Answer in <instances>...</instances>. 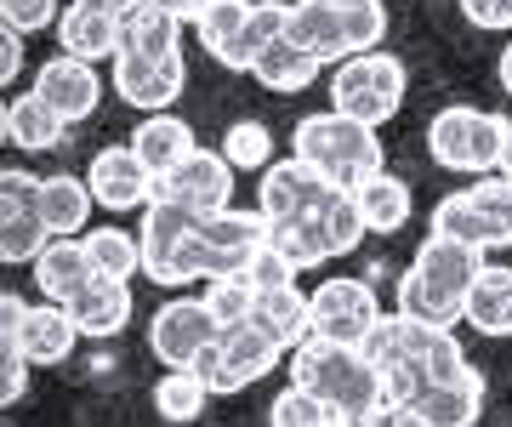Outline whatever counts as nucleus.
<instances>
[{
  "label": "nucleus",
  "instance_id": "1",
  "mask_svg": "<svg viewBox=\"0 0 512 427\" xmlns=\"http://www.w3.org/2000/svg\"><path fill=\"white\" fill-rule=\"evenodd\" d=\"M365 359L382 371L387 382V405H416L427 388L439 382H456V376L473 371V359L461 353V342L444 325H427L416 314H382V325L359 342Z\"/></svg>",
  "mask_w": 512,
  "mask_h": 427
},
{
  "label": "nucleus",
  "instance_id": "2",
  "mask_svg": "<svg viewBox=\"0 0 512 427\" xmlns=\"http://www.w3.org/2000/svg\"><path fill=\"white\" fill-rule=\"evenodd\" d=\"M484 268H490V251H473V245L427 234V245L416 251V262L399 279V314H416L427 325L450 331L456 319H467V297H473Z\"/></svg>",
  "mask_w": 512,
  "mask_h": 427
},
{
  "label": "nucleus",
  "instance_id": "3",
  "mask_svg": "<svg viewBox=\"0 0 512 427\" xmlns=\"http://www.w3.org/2000/svg\"><path fill=\"white\" fill-rule=\"evenodd\" d=\"M291 154L308 160L342 194H359L370 177H382V137H376V126L353 120V114H336V109L302 114L291 131Z\"/></svg>",
  "mask_w": 512,
  "mask_h": 427
},
{
  "label": "nucleus",
  "instance_id": "4",
  "mask_svg": "<svg viewBox=\"0 0 512 427\" xmlns=\"http://www.w3.org/2000/svg\"><path fill=\"white\" fill-rule=\"evenodd\" d=\"M291 382L319 393L336 416H359V422L387 405V382L365 359V348L325 342V336H308V342L291 353Z\"/></svg>",
  "mask_w": 512,
  "mask_h": 427
},
{
  "label": "nucleus",
  "instance_id": "5",
  "mask_svg": "<svg viewBox=\"0 0 512 427\" xmlns=\"http://www.w3.org/2000/svg\"><path fill=\"white\" fill-rule=\"evenodd\" d=\"M285 35L319 63H348V57L382 52L387 6L382 0H291V29Z\"/></svg>",
  "mask_w": 512,
  "mask_h": 427
},
{
  "label": "nucleus",
  "instance_id": "6",
  "mask_svg": "<svg viewBox=\"0 0 512 427\" xmlns=\"http://www.w3.org/2000/svg\"><path fill=\"white\" fill-rule=\"evenodd\" d=\"M507 114L473 109V103H450L427 120V154L433 166L461 171V177H495L501 160H507Z\"/></svg>",
  "mask_w": 512,
  "mask_h": 427
},
{
  "label": "nucleus",
  "instance_id": "7",
  "mask_svg": "<svg viewBox=\"0 0 512 427\" xmlns=\"http://www.w3.org/2000/svg\"><path fill=\"white\" fill-rule=\"evenodd\" d=\"M274 240V228L262 211H217V217H200L194 234L183 245V279H228V274H251L256 251Z\"/></svg>",
  "mask_w": 512,
  "mask_h": 427
},
{
  "label": "nucleus",
  "instance_id": "8",
  "mask_svg": "<svg viewBox=\"0 0 512 427\" xmlns=\"http://www.w3.org/2000/svg\"><path fill=\"white\" fill-rule=\"evenodd\" d=\"M427 234L456 245H473V251H495V245H512V183L507 177H478L473 188H456L433 205V223Z\"/></svg>",
  "mask_w": 512,
  "mask_h": 427
},
{
  "label": "nucleus",
  "instance_id": "9",
  "mask_svg": "<svg viewBox=\"0 0 512 427\" xmlns=\"http://www.w3.org/2000/svg\"><path fill=\"white\" fill-rule=\"evenodd\" d=\"M365 234H370V223H365V211H359V194H342V188H336L325 205H313L308 217L279 223L274 245L296 262V274H308V268H319L325 257H348V251H359Z\"/></svg>",
  "mask_w": 512,
  "mask_h": 427
},
{
  "label": "nucleus",
  "instance_id": "10",
  "mask_svg": "<svg viewBox=\"0 0 512 427\" xmlns=\"http://www.w3.org/2000/svg\"><path fill=\"white\" fill-rule=\"evenodd\" d=\"M404 92H410V69H404V57H393V52L348 57V63H336V75H330V109L353 114V120H365V126H387V120L404 109Z\"/></svg>",
  "mask_w": 512,
  "mask_h": 427
},
{
  "label": "nucleus",
  "instance_id": "11",
  "mask_svg": "<svg viewBox=\"0 0 512 427\" xmlns=\"http://www.w3.org/2000/svg\"><path fill=\"white\" fill-rule=\"evenodd\" d=\"M222 336V325L211 319L205 297H165L148 319V353L160 359L165 371H194L200 353Z\"/></svg>",
  "mask_w": 512,
  "mask_h": 427
},
{
  "label": "nucleus",
  "instance_id": "12",
  "mask_svg": "<svg viewBox=\"0 0 512 427\" xmlns=\"http://www.w3.org/2000/svg\"><path fill=\"white\" fill-rule=\"evenodd\" d=\"M279 342L274 336H262L256 325H234V331H222L211 348L200 353V365L194 371L205 376V388L211 393H245L251 382H262V376L279 365Z\"/></svg>",
  "mask_w": 512,
  "mask_h": 427
},
{
  "label": "nucleus",
  "instance_id": "13",
  "mask_svg": "<svg viewBox=\"0 0 512 427\" xmlns=\"http://www.w3.org/2000/svg\"><path fill=\"white\" fill-rule=\"evenodd\" d=\"M40 188H46V177L23 166H12L0 183V257L6 262H35L52 245V228L40 217Z\"/></svg>",
  "mask_w": 512,
  "mask_h": 427
},
{
  "label": "nucleus",
  "instance_id": "14",
  "mask_svg": "<svg viewBox=\"0 0 512 427\" xmlns=\"http://www.w3.org/2000/svg\"><path fill=\"white\" fill-rule=\"evenodd\" d=\"M308 297H313V336H325V342L359 348L382 325V302L370 291V279H325Z\"/></svg>",
  "mask_w": 512,
  "mask_h": 427
},
{
  "label": "nucleus",
  "instance_id": "15",
  "mask_svg": "<svg viewBox=\"0 0 512 427\" xmlns=\"http://www.w3.org/2000/svg\"><path fill=\"white\" fill-rule=\"evenodd\" d=\"M200 223V211H188L177 200H154L143 211V228H137V240H143V274L165 291H183V245Z\"/></svg>",
  "mask_w": 512,
  "mask_h": 427
},
{
  "label": "nucleus",
  "instance_id": "16",
  "mask_svg": "<svg viewBox=\"0 0 512 427\" xmlns=\"http://www.w3.org/2000/svg\"><path fill=\"white\" fill-rule=\"evenodd\" d=\"M154 200H177V205H188V211H200V217L234 211V166H228V154L194 149L165 183H154Z\"/></svg>",
  "mask_w": 512,
  "mask_h": 427
},
{
  "label": "nucleus",
  "instance_id": "17",
  "mask_svg": "<svg viewBox=\"0 0 512 427\" xmlns=\"http://www.w3.org/2000/svg\"><path fill=\"white\" fill-rule=\"evenodd\" d=\"M29 92H35L63 126H80V120H92L97 103H103V80H97V63H80V57L57 52L35 69V86H29Z\"/></svg>",
  "mask_w": 512,
  "mask_h": 427
},
{
  "label": "nucleus",
  "instance_id": "18",
  "mask_svg": "<svg viewBox=\"0 0 512 427\" xmlns=\"http://www.w3.org/2000/svg\"><path fill=\"white\" fill-rule=\"evenodd\" d=\"M330 194H336V188H330L308 160L285 154V160H274V166L262 171V183H256V211L268 217V228H279V223L308 217L313 205H325Z\"/></svg>",
  "mask_w": 512,
  "mask_h": 427
},
{
  "label": "nucleus",
  "instance_id": "19",
  "mask_svg": "<svg viewBox=\"0 0 512 427\" xmlns=\"http://www.w3.org/2000/svg\"><path fill=\"white\" fill-rule=\"evenodd\" d=\"M86 183H92V200L103 211H148L154 205V171L143 166V154L131 149V143L97 149Z\"/></svg>",
  "mask_w": 512,
  "mask_h": 427
},
{
  "label": "nucleus",
  "instance_id": "20",
  "mask_svg": "<svg viewBox=\"0 0 512 427\" xmlns=\"http://www.w3.org/2000/svg\"><path fill=\"white\" fill-rule=\"evenodd\" d=\"M114 92L126 97L131 109L171 114L177 97L188 92V63L177 57H114Z\"/></svg>",
  "mask_w": 512,
  "mask_h": 427
},
{
  "label": "nucleus",
  "instance_id": "21",
  "mask_svg": "<svg viewBox=\"0 0 512 427\" xmlns=\"http://www.w3.org/2000/svg\"><path fill=\"white\" fill-rule=\"evenodd\" d=\"M57 46L80 63H114L120 46H126V18L114 12H97L86 0H69L63 6V23H57Z\"/></svg>",
  "mask_w": 512,
  "mask_h": 427
},
{
  "label": "nucleus",
  "instance_id": "22",
  "mask_svg": "<svg viewBox=\"0 0 512 427\" xmlns=\"http://www.w3.org/2000/svg\"><path fill=\"white\" fill-rule=\"evenodd\" d=\"M0 342L23 348L29 365H63V359L74 353V342H80V325H74V314L57 308V302H29L23 325L12 336H0Z\"/></svg>",
  "mask_w": 512,
  "mask_h": 427
},
{
  "label": "nucleus",
  "instance_id": "23",
  "mask_svg": "<svg viewBox=\"0 0 512 427\" xmlns=\"http://www.w3.org/2000/svg\"><path fill=\"white\" fill-rule=\"evenodd\" d=\"M251 12H256V0H217L211 12L194 18L200 46L217 57L222 69H234V75L239 69L251 75Z\"/></svg>",
  "mask_w": 512,
  "mask_h": 427
},
{
  "label": "nucleus",
  "instance_id": "24",
  "mask_svg": "<svg viewBox=\"0 0 512 427\" xmlns=\"http://www.w3.org/2000/svg\"><path fill=\"white\" fill-rule=\"evenodd\" d=\"M131 149L143 154V166L154 171V183H165L188 154L200 149V137H194V126H188L183 114H143L137 131H131Z\"/></svg>",
  "mask_w": 512,
  "mask_h": 427
},
{
  "label": "nucleus",
  "instance_id": "25",
  "mask_svg": "<svg viewBox=\"0 0 512 427\" xmlns=\"http://www.w3.org/2000/svg\"><path fill=\"white\" fill-rule=\"evenodd\" d=\"M29 268H35L40 302H57V308H69V302L92 285V257H86V240H52L35 262H29Z\"/></svg>",
  "mask_w": 512,
  "mask_h": 427
},
{
  "label": "nucleus",
  "instance_id": "26",
  "mask_svg": "<svg viewBox=\"0 0 512 427\" xmlns=\"http://www.w3.org/2000/svg\"><path fill=\"white\" fill-rule=\"evenodd\" d=\"M251 325L262 336H274L285 353H296L313 336V297L296 291V285H285V291H256V319Z\"/></svg>",
  "mask_w": 512,
  "mask_h": 427
},
{
  "label": "nucleus",
  "instance_id": "27",
  "mask_svg": "<svg viewBox=\"0 0 512 427\" xmlns=\"http://www.w3.org/2000/svg\"><path fill=\"white\" fill-rule=\"evenodd\" d=\"M69 314L80 325V336H120L131 325V285L92 274V285L69 302Z\"/></svg>",
  "mask_w": 512,
  "mask_h": 427
},
{
  "label": "nucleus",
  "instance_id": "28",
  "mask_svg": "<svg viewBox=\"0 0 512 427\" xmlns=\"http://www.w3.org/2000/svg\"><path fill=\"white\" fill-rule=\"evenodd\" d=\"M92 205H97L92 183H86V177H69V171L46 177V188H40V217L52 228V240H86Z\"/></svg>",
  "mask_w": 512,
  "mask_h": 427
},
{
  "label": "nucleus",
  "instance_id": "29",
  "mask_svg": "<svg viewBox=\"0 0 512 427\" xmlns=\"http://www.w3.org/2000/svg\"><path fill=\"white\" fill-rule=\"evenodd\" d=\"M256 86H262V92H274V97H296V92H308L313 80L325 75V63H319V57L313 52H302V46H296L291 35L285 40H274V46H268V52L256 57Z\"/></svg>",
  "mask_w": 512,
  "mask_h": 427
},
{
  "label": "nucleus",
  "instance_id": "30",
  "mask_svg": "<svg viewBox=\"0 0 512 427\" xmlns=\"http://www.w3.org/2000/svg\"><path fill=\"white\" fill-rule=\"evenodd\" d=\"M0 131H6V143H12V149H23V154H52L57 143L69 137V126H63V120H57V114L46 109L35 92H23V97H12V103H6Z\"/></svg>",
  "mask_w": 512,
  "mask_h": 427
},
{
  "label": "nucleus",
  "instance_id": "31",
  "mask_svg": "<svg viewBox=\"0 0 512 427\" xmlns=\"http://www.w3.org/2000/svg\"><path fill=\"white\" fill-rule=\"evenodd\" d=\"M410 410H421L433 427H478L484 416V376L467 371L456 382H439V388H427Z\"/></svg>",
  "mask_w": 512,
  "mask_h": 427
},
{
  "label": "nucleus",
  "instance_id": "32",
  "mask_svg": "<svg viewBox=\"0 0 512 427\" xmlns=\"http://www.w3.org/2000/svg\"><path fill=\"white\" fill-rule=\"evenodd\" d=\"M467 325L478 336H512V268L507 262H490L478 274L473 297H467Z\"/></svg>",
  "mask_w": 512,
  "mask_h": 427
},
{
  "label": "nucleus",
  "instance_id": "33",
  "mask_svg": "<svg viewBox=\"0 0 512 427\" xmlns=\"http://www.w3.org/2000/svg\"><path fill=\"white\" fill-rule=\"evenodd\" d=\"M183 23L177 12H165V6H137L126 18V46H120V57H177L183 52Z\"/></svg>",
  "mask_w": 512,
  "mask_h": 427
},
{
  "label": "nucleus",
  "instance_id": "34",
  "mask_svg": "<svg viewBox=\"0 0 512 427\" xmlns=\"http://www.w3.org/2000/svg\"><path fill=\"white\" fill-rule=\"evenodd\" d=\"M359 211H365L370 234H399V228L410 223V211H416L410 183H404V177H393V171L370 177V183L359 188Z\"/></svg>",
  "mask_w": 512,
  "mask_h": 427
},
{
  "label": "nucleus",
  "instance_id": "35",
  "mask_svg": "<svg viewBox=\"0 0 512 427\" xmlns=\"http://www.w3.org/2000/svg\"><path fill=\"white\" fill-rule=\"evenodd\" d=\"M205 405H211V388H205L200 371H165L160 382H154V416L171 422V427L200 422Z\"/></svg>",
  "mask_w": 512,
  "mask_h": 427
},
{
  "label": "nucleus",
  "instance_id": "36",
  "mask_svg": "<svg viewBox=\"0 0 512 427\" xmlns=\"http://www.w3.org/2000/svg\"><path fill=\"white\" fill-rule=\"evenodd\" d=\"M86 257H92V274L103 279H137L143 274V240L137 234H126V228H97V234H86Z\"/></svg>",
  "mask_w": 512,
  "mask_h": 427
},
{
  "label": "nucleus",
  "instance_id": "37",
  "mask_svg": "<svg viewBox=\"0 0 512 427\" xmlns=\"http://www.w3.org/2000/svg\"><path fill=\"white\" fill-rule=\"evenodd\" d=\"M205 308L217 319L222 331H234V325H251L256 319V285L245 274H228V279H205Z\"/></svg>",
  "mask_w": 512,
  "mask_h": 427
},
{
  "label": "nucleus",
  "instance_id": "38",
  "mask_svg": "<svg viewBox=\"0 0 512 427\" xmlns=\"http://www.w3.org/2000/svg\"><path fill=\"white\" fill-rule=\"evenodd\" d=\"M222 154H228L234 171H268L274 166V131L262 120H234L222 131Z\"/></svg>",
  "mask_w": 512,
  "mask_h": 427
},
{
  "label": "nucleus",
  "instance_id": "39",
  "mask_svg": "<svg viewBox=\"0 0 512 427\" xmlns=\"http://www.w3.org/2000/svg\"><path fill=\"white\" fill-rule=\"evenodd\" d=\"M268 422H274V427H330V422H336V410H330L319 393H308V388H296V382H291V388H279Z\"/></svg>",
  "mask_w": 512,
  "mask_h": 427
},
{
  "label": "nucleus",
  "instance_id": "40",
  "mask_svg": "<svg viewBox=\"0 0 512 427\" xmlns=\"http://www.w3.org/2000/svg\"><path fill=\"white\" fill-rule=\"evenodd\" d=\"M0 18H6V29H18V35H40V29H57L63 23V6L57 0H0Z\"/></svg>",
  "mask_w": 512,
  "mask_h": 427
},
{
  "label": "nucleus",
  "instance_id": "41",
  "mask_svg": "<svg viewBox=\"0 0 512 427\" xmlns=\"http://www.w3.org/2000/svg\"><path fill=\"white\" fill-rule=\"evenodd\" d=\"M245 279H251L256 291H285V285H296V262L268 240L262 251H256V262H251V274H245Z\"/></svg>",
  "mask_w": 512,
  "mask_h": 427
},
{
  "label": "nucleus",
  "instance_id": "42",
  "mask_svg": "<svg viewBox=\"0 0 512 427\" xmlns=\"http://www.w3.org/2000/svg\"><path fill=\"white\" fill-rule=\"evenodd\" d=\"M29 359H23V348H12V342H0V399L6 405H18L23 393H29Z\"/></svg>",
  "mask_w": 512,
  "mask_h": 427
},
{
  "label": "nucleus",
  "instance_id": "43",
  "mask_svg": "<svg viewBox=\"0 0 512 427\" xmlns=\"http://www.w3.org/2000/svg\"><path fill=\"white\" fill-rule=\"evenodd\" d=\"M461 18L473 29H512V0H461Z\"/></svg>",
  "mask_w": 512,
  "mask_h": 427
},
{
  "label": "nucleus",
  "instance_id": "44",
  "mask_svg": "<svg viewBox=\"0 0 512 427\" xmlns=\"http://www.w3.org/2000/svg\"><path fill=\"white\" fill-rule=\"evenodd\" d=\"M23 75V35L18 29H0V80L12 86Z\"/></svg>",
  "mask_w": 512,
  "mask_h": 427
},
{
  "label": "nucleus",
  "instance_id": "45",
  "mask_svg": "<svg viewBox=\"0 0 512 427\" xmlns=\"http://www.w3.org/2000/svg\"><path fill=\"white\" fill-rule=\"evenodd\" d=\"M370 427H433L421 410H410V405H382L376 416H370Z\"/></svg>",
  "mask_w": 512,
  "mask_h": 427
},
{
  "label": "nucleus",
  "instance_id": "46",
  "mask_svg": "<svg viewBox=\"0 0 512 427\" xmlns=\"http://www.w3.org/2000/svg\"><path fill=\"white\" fill-rule=\"evenodd\" d=\"M86 6H97V12H114V18H131L143 0H86Z\"/></svg>",
  "mask_w": 512,
  "mask_h": 427
},
{
  "label": "nucleus",
  "instance_id": "47",
  "mask_svg": "<svg viewBox=\"0 0 512 427\" xmlns=\"http://www.w3.org/2000/svg\"><path fill=\"white\" fill-rule=\"evenodd\" d=\"M495 75H501V86H507V97H512V40H507V52L495 57Z\"/></svg>",
  "mask_w": 512,
  "mask_h": 427
},
{
  "label": "nucleus",
  "instance_id": "48",
  "mask_svg": "<svg viewBox=\"0 0 512 427\" xmlns=\"http://www.w3.org/2000/svg\"><path fill=\"white\" fill-rule=\"evenodd\" d=\"M148 6H165V12H177V18H188V6H183V0H148Z\"/></svg>",
  "mask_w": 512,
  "mask_h": 427
},
{
  "label": "nucleus",
  "instance_id": "49",
  "mask_svg": "<svg viewBox=\"0 0 512 427\" xmlns=\"http://www.w3.org/2000/svg\"><path fill=\"white\" fill-rule=\"evenodd\" d=\"M188 6V18H200V12H211V6H217V0H183Z\"/></svg>",
  "mask_w": 512,
  "mask_h": 427
},
{
  "label": "nucleus",
  "instance_id": "50",
  "mask_svg": "<svg viewBox=\"0 0 512 427\" xmlns=\"http://www.w3.org/2000/svg\"><path fill=\"white\" fill-rule=\"evenodd\" d=\"M495 177H507V183H512V131H507V160H501V171H495Z\"/></svg>",
  "mask_w": 512,
  "mask_h": 427
},
{
  "label": "nucleus",
  "instance_id": "51",
  "mask_svg": "<svg viewBox=\"0 0 512 427\" xmlns=\"http://www.w3.org/2000/svg\"><path fill=\"white\" fill-rule=\"evenodd\" d=\"M330 427H370V416H365V422H359V416H336Z\"/></svg>",
  "mask_w": 512,
  "mask_h": 427
}]
</instances>
